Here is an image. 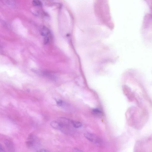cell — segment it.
Returning <instances> with one entry per match:
<instances>
[{
  "label": "cell",
  "mask_w": 152,
  "mask_h": 152,
  "mask_svg": "<svg viewBox=\"0 0 152 152\" xmlns=\"http://www.w3.org/2000/svg\"><path fill=\"white\" fill-rule=\"evenodd\" d=\"M92 112L94 114L97 115H100L102 114L101 111L98 108H95L92 110Z\"/></svg>",
  "instance_id": "cell-7"
},
{
  "label": "cell",
  "mask_w": 152,
  "mask_h": 152,
  "mask_svg": "<svg viewBox=\"0 0 152 152\" xmlns=\"http://www.w3.org/2000/svg\"><path fill=\"white\" fill-rule=\"evenodd\" d=\"M51 125L53 128L58 129H61V125L58 121H54L52 122Z\"/></svg>",
  "instance_id": "cell-4"
},
{
  "label": "cell",
  "mask_w": 152,
  "mask_h": 152,
  "mask_svg": "<svg viewBox=\"0 0 152 152\" xmlns=\"http://www.w3.org/2000/svg\"><path fill=\"white\" fill-rule=\"evenodd\" d=\"M39 151L45 152H48V151H49L46 150L45 149H41V150H40Z\"/></svg>",
  "instance_id": "cell-10"
},
{
  "label": "cell",
  "mask_w": 152,
  "mask_h": 152,
  "mask_svg": "<svg viewBox=\"0 0 152 152\" xmlns=\"http://www.w3.org/2000/svg\"><path fill=\"white\" fill-rule=\"evenodd\" d=\"M41 33L42 36L45 37V38H49V36L50 35L49 29L45 27L42 28L41 30Z\"/></svg>",
  "instance_id": "cell-3"
},
{
  "label": "cell",
  "mask_w": 152,
  "mask_h": 152,
  "mask_svg": "<svg viewBox=\"0 0 152 152\" xmlns=\"http://www.w3.org/2000/svg\"><path fill=\"white\" fill-rule=\"evenodd\" d=\"M5 151V150L3 146H2L1 144H0V152H2Z\"/></svg>",
  "instance_id": "cell-9"
},
{
  "label": "cell",
  "mask_w": 152,
  "mask_h": 152,
  "mask_svg": "<svg viewBox=\"0 0 152 152\" xmlns=\"http://www.w3.org/2000/svg\"><path fill=\"white\" fill-rule=\"evenodd\" d=\"M85 136L88 140L94 143L100 144L101 140L99 137L96 135L90 133H86L85 134Z\"/></svg>",
  "instance_id": "cell-1"
},
{
  "label": "cell",
  "mask_w": 152,
  "mask_h": 152,
  "mask_svg": "<svg viewBox=\"0 0 152 152\" xmlns=\"http://www.w3.org/2000/svg\"><path fill=\"white\" fill-rule=\"evenodd\" d=\"M33 4L35 6H40L41 5V3L39 0H33Z\"/></svg>",
  "instance_id": "cell-6"
},
{
  "label": "cell",
  "mask_w": 152,
  "mask_h": 152,
  "mask_svg": "<svg viewBox=\"0 0 152 152\" xmlns=\"http://www.w3.org/2000/svg\"><path fill=\"white\" fill-rule=\"evenodd\" d=\"M71 123L73 127L76 128H78L80 127H82V123L79 122L72 120L71 121Z\"/></svg>",
  "instance_id": "cell-5"
},
{
  "label": "cell",
  "mask_w": 152,
  "mask_h": 152,
  "mask_svg": "<svg viewBox=\"0 0 152 152\" xmlns=\"http://www.w3.org/2000/svg\"><path fill=\"white\" fill-rule=\"evenodd\" d=\"M4 143L5 146L9 150L13 151L14 150V144L12 140L8 139H6L4 140Z\"/></svg>",
  "instance_id": "cell-2"
},
{
  "label": "cell",
  "mask_w": 152,
  "mask_h": 152,
  "mask_svg": "<svg viewBox=\"0 0 152 152\" xmlns=\"http://www.w3.org/2000/svg\"><path fill=\"white\" fill-rule=\"evenodd\" d=\"M63 102L61 100H59V101H57V104L59 105V106H61Z\"/></svg>",
  "instance_id": "cell-8"
}]
</instances>
